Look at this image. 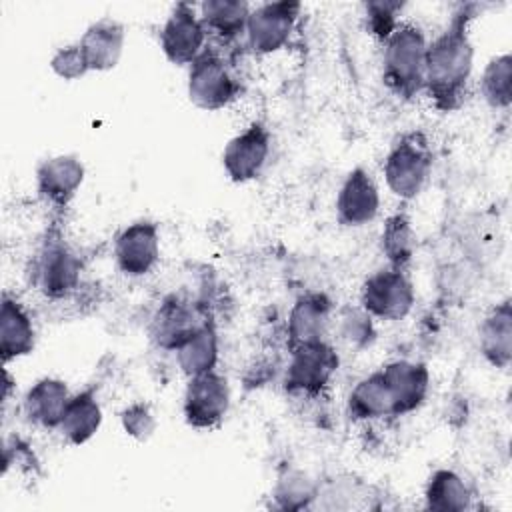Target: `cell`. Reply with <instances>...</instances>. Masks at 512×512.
Instances as JSON below:
<instances>
[{"mask_svg":"<svg viewBox=\"0 0 512 512\" xmlns=\"http://www.w3.org/2000/svg\"><path fill=\"white\" fill-rule=\"evenodd\" d=\"M176 362L180 370L190 378L216 370L218 364V332L212 320L204 322L190 338H186L176 350Z\"/></svg>","mask_w":512,"mask_h":512,"instance_id":"d4e9b609","label":"cell"},{"mask_svg":"<svg viewBox=\"0 0 512 512\" xmlns=\"http://www.w3.org/2000/svg\"><path fill=\"white\" fill-rule=\"evenodd\" d=\"M482 356L496 368H506L512 358V308L510 300L496 304L480 324Z\"/></svg>","mask_w":512,"mask_h":512,"instance_id":"7402d4cb","label":"cell"},{"mask_svg":"<svg viewBox=\"0 0 512 512\" xmlns=\"http://www.w3.org/2000/svg\"><path fill=\"white\" fill-rule=\"evenodd\" d=\"M84 182V164L78 156L58 154L36 168V190L54 208H66Z\"/></svg>","mask_w":512,"mask_h":512,"instance_id":"5bb4252c","label":"cell"},{"mask_svg":"<svg viewBox=\"0 0 512 512\" xmlns=\"http://www.w3.org/2000/svg\"><path fill=\"white\" fill-rule=\"evenodd\" d=\"M366 8V24L372 36H376L380 42H384L394 28L400 24L398 14L402 12V2L392 0H372L364 4Z\"/></svg>","mask_w":512,"mask_h":512,"instance_id":"f546056e","label":"cell"},{"mask_svg":"<svg viewBox=\"0 0 512 512\" xmlns=\"http://www.w3.org/2000/svg\"><path fill=\"white\" fill-rule=\"evenodd\" d=\"M240 94V82L218 48H206L188 70V98L200 110H220Z\"/></svg>","mask_w":512,"mask_h":512,"instance_id":"277c9868","label":"cell"},{"mask_svg":"<svg viewBox=\"0 0 512 512\" xmlns=\"http://www.w3.org/2000/svg\"><path fill=\"white\" fill-rule=\"evenodd\" d=\"M382 80L388 90L410 100L424 90L426 76V48L428 40L420 26L400 22L394 32L382 42Z\"/></svg>","mask_w":512,"mask_h":512,"instance_id":"7a4b0ae2","label":"cell"},{"mask_svg":"<svg viewBox=\"0 0 512 512\" xmlns=\"http://www.w3.org/2000/svg\"><path fill=\"white\" fill-rule=\"evenodd\" d=\"M270 132L262 122H252L246 130L228 140L222 150V166L228 178L244 184L260 176L270 156Z\"/></svg>","mask_w":512,"mask_h":512,"instance_id":"7c38bea8","label":"cell"},{"mask_svg":"<svg viewBox=\"0 0 512 512\" xmlns=\"http://www.w3.org/2000/svg\"><path fill=\"white\" fill-rule=\"evenodd\" d=\"M340 358L326 340L290 348V360L284 372V388L290 394L316 396L338 372Z\"/></svg>","mask_w":512,"mask_h":512,"instance_id":"52a82bcc","label":"cell"},{"mask_svg":"<svg viewBox=\"0 0 512 512\" xmlns=\"http://www.w3.org/2000/svg\"><path fill=\"white\" fill-rule=\"evenodd\" d=\"M332 304L326 294H304L288 312V346L296 348L302 344L326 340V328L330 322Z\"/></svg>","mask_w":512,"mask_h":512,"instance_id":"ac0fdd59","label":"cell"},{"mask_svg":"<svg viewBox=\"0 0 512 512\" xmlns=\"http://www.w3.org/2000/svg\"><path fill=\"white\" fill-rule=\"evenodd\" d=\"M476 4H462L448 26L426 48L424 92L442 112L456 110L466 94L474 64V46L470 40V22L476 16Z\"/></svg>","mask_w":512,"mask_h":512,"instance_id":"6da1fadb","label":"cell"},{"mask_svg":"<svg viewBox=\"0 0 512 512\" xmlns=\"http://www.w3.org/2000/svg\"><path fill=\"white\" fill-rule=\"evenodd\" d=\"M100 424H102L100 402L96 398V392L92 388H86L70 396L58 430L70 444L82 446L98 432Z\"/></svg>","mask_w":512,"mask_h":512,"instance_id":"603a6c76","label":"cell"},{"mask_svg":"<svg viewBox=\"0 0 512 512\" xmlns=\"http://www.w3.org/2000/svg\"><path fill=\"white\" fill-rule=\"evenodd\" d=\"M344 320V336L350 338L354 344H368L374 338V328H372V316H368L364 310L352 312L342 318Z\"/></svg>","mask_w":512,"mask_h":512,"instance_id":"d6a6232c","label":"cell"},{"mask_svg":"<svg viewBox=\"0 0 512 512\" xmlns=\"http://www.w3.org/2000/svg\"><path fill=\"white\" fill-rule=\"evenodd\" d=\"M160 48L176 66H190L208 48V32L192 4L180 2L172 8L160 28Z\"/></svg>","mask_w":512,"mask_h":512,"instance_id":"30bf717a","label":"cell"},{"mask_svg":"<svg viewBox=\"0 0 512 512\" xmlns=\"http://www.w3.org/2000/svg\"><path fill=\"white\" fill-rule=\"evenodd\" d=\"M300 2H266L250 10L246 42L254 54L266 56L284 48L300 18Z\"/></svg>","mask_w":512,"mask_h":512,"instance_id":"9c48e42d","label":"cell"},{"mask_svg":"<svg viewBox=\"0 0 512 512\" xmlns=\"http://www.w3.org/2000/svg\"><path fill=\"white\" fill-rule=\"evenodd\" d=\"M414 230L404 212L392 214L382 230V252L390 266L406 268L414 254Z\"/></svg>","mask_w":512,"mask_h":512,"instance_id":"83f0119b","label":"cell"},{"mask_svg":"<svg viewBox=\"0 0 512 512\" xmlns=\"http://www.w3.org/2000/svg\"><path fill=\"white\" fill-rule=\"evenodd\" d=\"M50 68L54 70L56 76L64 78V80H78L82 78L88 70V64L84 60V54L76 44H70V46H64L60 50L54 52V56L50 58Z\"/></svg>","mask_w":512,"mask_h":512,"instance_id":"1f68e13d","label":"cell"},{"mask_svg":"<svg viewBox=\"0 0 512 512\" xmlns=\"http://www.w3.org/2000/svg\"><path fill=\"white\" fill-rule=\"evenodd\" d=\"M204 322H208V316H204L196 304L172 296L156 310L150 324V336L160 348L174 352Z\"/></svg>","mask_w":512,"mask_h":512,"instance_id":"9a60e30c","label":"cell"},{"mask_svg":"<svg viewBox=\"0 0 512 512\" xmlns=\"http://www.w3.org/2000/svg\"><path fill=\"white\" fill-rule=\"evenodd\" d=\"M36 344V330L32 324V318L24 310V306L4 294L2 296V308H0V356L2 362L16 360L20 356H26L34 350Z\"/></svg>","mask_w":512,"mask_h":512,"instance_id":"ffe728a7","label":"cell"},{"mask_svg":"<svg viewBox=\"0 0 512 512\" xmlns=\"http://www.w3.org/2000/svg\"><path fill=\"white\" fill-rule=\"evenodd\" d=\"M114 260L124 276L140 278L152 272L160 260L158 224L136 220L124 226L114 238Z\"/></svg>","mask_w":512,"mask_h":512,"instance_id":"8fae6325","label":"cell"},{"mask_svg":"<svg viewBox=\"0 0 512 512\" xmlns=\"http://www.w3.org/2000/svg\"><path fill=\"white\" fill-rule=\"evenodd\" d=\"M424 502L428 510L438 512H460L470 508L472 494L468 484L454 470H436L426 484Z\"/></svg>","mask_w":512,"mask_h":512,"instance_id":"484cf974","label":"cell"},{"mask_svg":"<svg viewBox=\"0 0 512 512\" xmlns=\"http://www.w3.org/2000/svg\"><path fill=\"white\" fill-rule=\"evenodd\" d=\"M230 408V386L216 370L188 378L182 414L188 426L196 430H210L226 416Z\"/></svg>","mask_w":512,"mask_h":512,"instance_id":"ba28073f","label":"cell"},{"mask_svg":"<svg viewBox=\"0 0 512 512\" xmlns=\"http://www.w3.org/2000/svg\"><path fill=\"white\" fill-rule=\"evenodd\" d=\"M480 92L488 106L506 110L512 100V58L510 54L494 56L480 78Z\"/></svg>","mask_w":512,"mask_h":512,"instance_id":"4316f807","label":"cell"},{"mask_svg":"<svg viewBox=\"0 0 512 512\" xmlns=\"http://www.w3.org/2000/svg\"><path fill=\"white\" fill-rule=\"evenodd\" d=\"M120 422H122V428L126 430V434L136 440H146L156 430V420L152 416V410L144 402H134V404L126 406L120 414Z\"/></svg>","mask_w":512,"mask_h":512,"instance_id":"4dcf8cb0","label":"cell"},{"mask_svg":"<svg viewBox=\"0 0 512 512\" xmlns=\"http://www.w3.org/2000/svg\"><path fill=\"white\" fill-rule=\"evenodd\" d=\"M414 284L398 266H386L372 272L360 290V304L368 316L382 320H402L414 306Z\"/></svg>","mask_w":512,"mask_h":512,"instance_id":"8992f818","label":"cell"},{"mask_svg":"<svg viewBox=\"0 0 512 512\" xmlns=\"http://www.w3.org/2000/svg\"><path fill=\"white\" fill-rule=\"evenodd\" d=\"M432 146L424 132H404L384 158V178L388 188L402 200L416 198L432 172Z\"/></svg>","mask_w":512,"mask_h":512,"instance_id":"3957f363","label":"cell"},{"mask_svg":"<svg viewBox=\"0 0 512 512\" xmlns=\"http://www.w3.org/2000/svg\"><path fill=\"white\" fill-rule=\"evenodd\" d=\"M68 400L70 392L66 382L58 378H40L28 388L22 400V410L32 424L52 430L60 428Z\"/></svg>","mask_w":512,"mask_h":512,"instance_id":"d6986e66","label":"cell"},{"mask_svg":"<svg viewBox=\"0 0 512 512\" xmlns=\"http://www.w3.org/2000/svg\"><path fill=\"white\" fill-rule=\"evenodd\" d=\"M386 386L392 394L394 416H404L416 410L428 396L430 372L426 364L412 360H394L380 368Z\"/></svg>","mask_w":512,"mask_h":512,"instance_id":"2e32d148","label":"cell"},{"mask_svg":"<svg viewBox=\"0 0 512 512\" xmlns=\"http://www.w3.org/2000/svg\"><path fill=\"white\" fill-rule=\"evenodd\" d=\"M124 40H126L124 26L114 18H100L98 22L90 24L82 34V38L78 40V46L84 54L88 70L90 72L112 70L122 56Z\"/></svg>","mask_w":512,"mask_h":512,"instance_id":"e0dca14e","label":"cell"},{"mask_svg":"<svg viewBox=\"0 0 512 512\" xmlns=\"http://www.w3.org/2000/svg\"><path fill=\"white\" fill-rule=\"evenodd\" d=\"M348 414L354 420H378L394 416L392 394L380 370L356 382L348 396Z\"/></svg>","mask_w":512,"mask_h":512,"instance_id":"cb8c5ba5","label":"cell"},{"mask_svg":"<svg viewBox=\"0 0 512 512\" xmlns=\"http://www.w3.org/2000/svg\"><path fill=\"white\" fill-rule=\"evenodd\" d=\"M380 208V192L362 166H356L344 178L336 196V220L346 228H358L372 222Z\"/></svg>","mask_w":512,"mask_h":512,"instance_id":"4fadbf2b","label":"cell"},{"mask_svg":"<svg viewBox=\"0 0 512 512\" xmlns=\"http://www.w3.org/2000/svg\"><path fill=\"white\" fill-rule=\"evenodd\" d=\"M318 484H314L304 472L300 470H286L278 476L274 498L282 508L288 510H300L310 508L316 498Z\"/></svg>","mask_w":512,"mask_h":512,"instance_id":"f1b7e54d","label":"cell"},{"mask_svg":"<svg viewBox=\"0 0 512 512\" xmlns=\"http://www.w3.org/2000/svg\"><path fill=\"white\" fill-rule=\"evenodd\" d=\"M200 18L208 32V38H216L218 44L228 46L246 36V24L250 16V4L244 0H206L200 6Z\"/></svg>","mask_w":512,"mask_h":512,"instance_id":"44dd1931","label":"cell"},{"mask_svg":"<svg viewBox=\"0 0 512 512\" xmlns=\"http://www.w3.org/2000/svg\"><path fill=\"white\" fill-rule=\"evenodd\" d=\"M82 266V258L66 244V240H62L58 232H50L36 254L32 280L46 298H66L78 288Z\"/></svg>","mask_w":512,"mask_h":512,"instance_id":"5b68a950","label":"cell"}]
</instances>
